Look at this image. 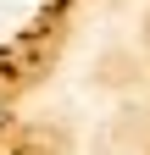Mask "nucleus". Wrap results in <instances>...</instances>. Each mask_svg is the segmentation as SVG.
<instances>
[{"instance_id":"1","label":"nucleus","mask_w":150,"mask_h":155,"mask_svg":"<svg viewBox=\"0 0 150 155\" xmlns=\"http://www.w3.org/2000/svg\"><path fill=\"white\" fill-rule=\"evenodd\" d=\"M0 122H6V100H0Z\"/></svg>"}]
</instances>
